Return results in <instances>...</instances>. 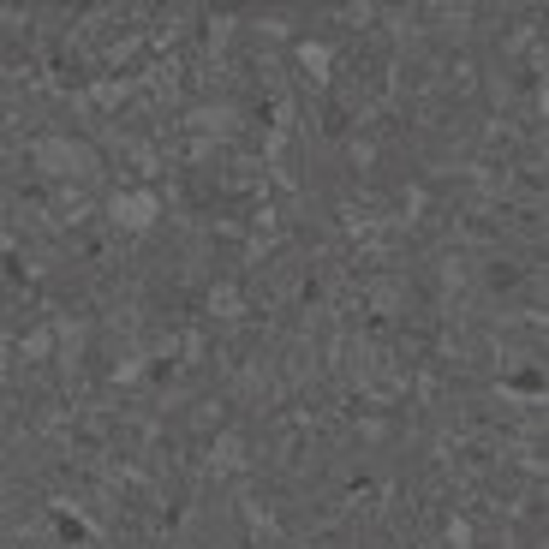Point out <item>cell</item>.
Listing matches in <instances>:
<instances>
[{
	"mask_svg": "<svg viewBox=\"0 0 549 549\" xmlns=\"http://www.w3.org/2000/svg\"><path fill=\"white\" fill-rule=\"evenodd\" d=\"M108 216H114V221H120V227H126V233H144L149 221L161 216V203L149 197V191H120V197L108 203Z\"/></svg>",
	"mask_w": 549,
	"mask_h": 549,
	"instance_id": "7a4b0ae2",
	"label": "cell"
},
{
	"mask_svg": "<svg viewBox=\"0 0 549 549\" xmlns=\"http://www.w3.org/2000/svg\"><path fill=\"white\" fill-rule=\"evenodd\" d=\"M216 466L239 472V466H246V442H239V436H221V442H216Z\"/></svg>",
	"mask_w": 549,
	"mask_h": 549,
	"instance_id": "3957f363",
	"label": "cell"
},
{
	"mask_svg": "<svg viewBox=\"0 0 549 549\" xmlns=\"http://www.w3.org/2000/svg\"><path fill=\"white\" fill-rule=\"evenodd\" d=\"M191 126L197 131H221V126H233V114H216V108H209V114H191Z\"/></svg>",
	"mask_w": 549,
	"mask_h": 549,
	"instance_id": "277c9868",
	"label": "cell"
},
{
	"mask_svg": "<svg viewBox=\"0 0 549 549\" xmlns=\"http://www.w3.org/2000/svg\"><path fill=\"white\" fill-rule=\"evenodd\" d=\"M36 168H43V174H60V179H90L101 161H96V149L78 144V138H43V144H36Z\"/></svg>",
	"mask_w": 549,
	"mask_h": 549,
	"instance_id": "6da1fadb",
	"label": "cell"
}]
</instances>
